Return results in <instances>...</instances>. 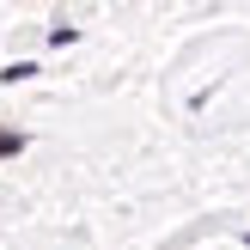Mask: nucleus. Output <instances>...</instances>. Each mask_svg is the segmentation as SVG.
<instances>
[{
  "mask_svg": "<svg viewBox=\"0 0 250 250\" xmlns=\"http://www.w3.org/2000/svg\"><path fill=\"white\" fill-rule=\"evenodd\" d=\"M31 73H37V61H12V67L0 73V80H6V85H19V80H31Z\"/></svg>",
  "mask_w": 250,
  "mask_h": 250,
  "instance_id": "nucleus-1",
  "label": "nucleus"
},
{
  "mask_svg": "<svg viewBox=\"0 0 250 250\" xmlns=\"http://www.w3.org/2000/svg\"><path fill=\"white\" fill-rule=\"evenodd\" d=\"M19 146H24L19 134H0V153H19Z\"/></svg>",
  "mask_w": 250,
  "mask_h": 250,
  "instance_id": "nucleus-2",
  "label": "nucleus"
}]
</instances>
